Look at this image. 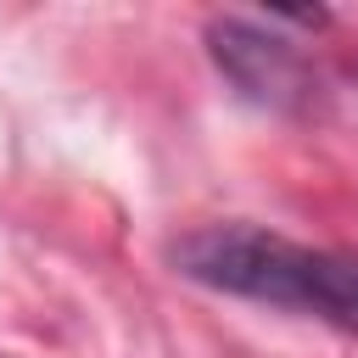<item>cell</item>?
Returning <instances> with one entry per match:
<instances>
[{"label": "cell", "mask_w": 358, "mask_h": 358, "mask_svg": "<svg viewBox=\"0 0 358 358\" xmlns=\"http://www.w3.org/2000/svg\"><path fill=\"white\" fill-rule=\"evenodd\" d=\"M173 268L196 285L319 313L341 330H358V257L313 252L285 235H268L257 224H213L173 246Z\"/></svg>", "instance_id": "cell-1"}, {"label": "cell", "mask_w": 358, "mask_h": 358, "mask_svg": "<svg viewBox=\"0 0 358 358\" xmlns=\"http://www.w3.org/2000/svg\"><path fill=\"white\" fill-rule=\"evenodd\" d=\"M207 50L218 62V73L257 106L268 112H302L313 101V67L302 62L296 45H285L280 34L246 22V17H213L207 22Z\"/></svg>", "instance_id": "cell-2"}]
</instances>
